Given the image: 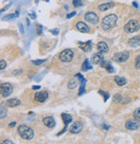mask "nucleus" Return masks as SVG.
Wrapping results in <instances>:
<instances>
[{"instance_id": "nucleus-1", "label": "nucleus", "mask_w": 140, "mask_h": 144, "mask_svg": "<svg viewBox=\"0 0 140 144\" xmlns=\"http://www.w3.org/2000/svg\"><path fill=\"white\" fill-rule=\"evenodd\" d=\"M117 21H118V17L116 15L114 14L108 15L102 19L101 28L104 30H109L116 25Z\"/></svg>"}, {"instance_id": "nucleus-2", "label": "nucleus", "mask_w": 140, "mask_h": 144, "mask_svg": "<svg viewBox=\"0 0 140 144\" xmlns=\"http://www.w3.org/2000/svg\"><path fill=\"white\" fill-rule=\"evenodd\" d=\"M18 134L24 140H31L34 137V131L31 128L26 126V125H20L17 129Z\"/></svg>"}, {"instance_id": "nucleus-3", "label": "nucleus", "mask_w": 140, "mask_h": 144, "mask_svg": "<svg viewBox=\"0 0 140 144\" xmlns=\"http://www.w3.org/2000/svg\"><path fill=\"white\" fill-rule=\"evenodd\" d=\"M139 28H140V24L138 21H136V20L129 21V22L125 25V27H124V30H125V32L128 34L135 33L139 30Z\"/></svg>"}, {"instance_id": "nucleus-4", "label": "nucleus", "mask_w": 140, "mask_h": 144, "mask_svg": "<svg viewBox=\"0 0 140 144\" xmlns=\"http://www.w3.org/2000/svg\"><path fill=\"white\" fill-rule=\"evenodd\" d=\"M129 56H130V54L127 51L119 52V53H116L115 54H113L112 61H114L115 62H118V63H122V62H125L127 61L129 59Z\"/></svg>"}, {"instance_id": "nucleus-5", "label": "nucleus", "mask_w": 140, "mask_h": 144, "mask_svg": "<svg viewBox=\"0 0 140 144\" xmlns=\"http://www.w3.org/2000/svg\"><path fill=\"white\" fill-rule=\"evenodd\" d=\"M60 60L62 62H69L74 58V53L71 49H65L63 50L59 55Z\"/></svg>"}, {"instance_id": "nucleus-6", "label": "nucleus", "mask_w": 140, "mask_h": 144, "mask_svg": "<svg viewBox=\"0 0 140 144\" xmlns=\"http://www.w3.org/2000/svg\"><path fill=\"white\" fill-rule=\"evenodd\" d=\"M0 91H1L2 96L4 98H7V97H9L12 93L13 89L10 84L4 83V84H1V85H0Z\"/></svg>"}, {"instance_id": "nucleus-7", "label": "nucleus", "mask_w": 140, "mask_h": 144, "mask_svg": "<svg viewBox=\"0 0 140 144\" xmlns=\"http://www.w3.org/2000/svg\"><path fill=\"white\" fill-rule=\"evenodd\" d=\"M91 62L94 65H99L100 64L101 66L105 65V61L103 58V55L101 53H96L92 55L91 57Z\"/></svg>"}, {"instance_id": "nucleus-8", "label": "nucleus", "mask_w": 140, "mask_h": 144, "mask_svg": "<svg viewBox=\"0 0 140 144\" xmlns=\"http://www.w3.org/2000/svg\"><path fill=\"white\" fill-rule=\"evenodd\" d=\"M85 20L88 23H92V24H97L99 23V17L94 12L90 11L85 15Z\"/></svg>"}, {"instance_id": "nucleus-9", "label": "nucleus", "mask_w": 140, "mask_h": 144, "mask_svg": "<svg viewBox=\"0 0 140 144\" xmlns=\"http://www.w3.org/2000/svg\"><path fill=\"white\" fill-rule=\"evenodd\" d=\"M49 97V94L46 91H40V92H36L35 94V100L36 102H40V103H43L46 101V99Z\"/></svg>"}, {"instance_id": "nucleus-10", "label": "nucleus", "mask_w": 140, "mask_h": 144, "mask_svg": "<svg viewBox=\"0 0 140 144\" xmlns=\"http://www.w3.org/2000/svg\"><path fill=\"white\" fill-rule=\"evenodd\" d=\"M125 128L130 130H137L139 128L138 121H133V120H130L125 123Z\"/></svg>"}, {"instance_id": "nucleus-11", "label": "nucleus", "mask_w": 140, "mask_h": 144, "mask_svg": "<svg viewBox=\"0 0 140 144\" xmlns=\"http://www.w3.org/2000/svg\"><path fill=\"white\" fill-rule=\"evenodd\" d=\"M82 130V125L80 122H75L70 128V132L72 134H78Z\"/></svg>"}, {"instance_id": "nucleus-12", "label": "nucleus", "mask_w": 140, "mask_h": 144, "mask_svg": "<svg viewBox=\"0 0 140 144\" xmlns=\"http://www.w3.org/2000/svg\"><path fill=\"white\" fill-rule=\"evenodd\" d=\"M97 50L99 53L105 54L107 53L108 50H109V48H108V45L104 41H99V43L97 44Z\"/></svg>"}, {"instance_id": "nucleus-13", "label": "nucleus", "mask_w": 140, "mask_h": 144, "mask_svg": "<svg viewBox=\"0 0 140 144\" xmlns=\"http://www.w3.org/2000/svg\"><path fill=\"white\" fill-rule=\"evenodd\" d=\"M79 48L84 52H89L92 49V41H88L86 42H79Z\"/></svg>"}, {"instance_id": "nucleus-14", "label": "nucleus", "mask_w": 140, "mask_h": 144, "mask_svg": "<svg viewBox=\"0 0 140 144\" xmlns=\"http://www.w3.org/2000/svg\"><path fill=\"white\" fill-rule=\"evenodd\" d=\"M115 6V4L113 2L110 3H105V4H101L98 6V9H99L100 11H105V10H108L110 9H112Z\"/></svg>"}, {"instance_id": "nucleus-15", "label": "nucleus", "mask_w": 140, "mask_h": 144, "mask_svg": "<svg viewBox=\"0 0 140 144\" xmlns=\"http://www.w3.org/2000/svg\"><path fill=\"white\" fill-rule=\"evenodd\" d=\"M76 28L81 31V32L82 33H88L89 32V28L88 26L85 23H82V22H79L76 23Z\"/></svg>"}, {"instance_id": "nucleus-16", "label": "nucleus", "mask_w": 140, "mask_h": 144, "mask_svg": "<svg viewBox=\"0 0 140 144\" xmlns=\"http://www.w3.org/2000/svg\"><path fill=\"white\" fill-rule=\"evenodd\" d=\"M129 45L132 48H137V47L140 46V36H134V37L131 38L128 41Z\"/></svg>"}, {"instance_id": "nucleus-17", "label": "nucleus", "mask_w": 140, "mask_h": 144, "mask_svg": "<svg viewBox=\"0 0 140 144\" xmlns=\"http://www.w3.org/2000/svg\"><path fill=\"white\" fill-rule=\"evenodd\" d=\"M43 122L44 125H46V126L49 128H53V127H55V120L51 117H44V118L43 119Z\"/></svg>"}, {"instance_id": "nucleus-18", "label": "nucleus", "mask_w": 140, "mask_h": 144, "mask_svg": "<svg viewBox=\"0 0 140 144\" xmlns=\"http://www.w3.org/2000/svg\"><path fill=\"white\" fill-rule=\"evenodd\" d=\"M20 104H21V101L19 99H17V98L9 99V100H7L6 103H5V104H6L8 107H17L18 105H20Z\"/></svg>"}, {"instance_id": "nucleus-19", "label": "nucleus", "mask_w": 140, "mask_h": 144, "mask_svg": "<svg viewBox=\"0 0 140 144\" xmlns=\"http://www.w3.org/2000/svg\"><path fill=\"white\" fill-rule=\"evenodd\" d=\"M62 121L64 122L65 125H68V124H70L71 122H72V117L70 116V115L68 114H66V113H62Z\"/></svg>"}, {"instance_id": "nucleus-20", "label": "nucleus", "mask_w": 140, "mask_h": 144, "mask_svg": "<svg viewBox=\"0 0 140 144\" xmlns=\"http://www.w3.org/2000/svg\"><path fill=\"white\" fill-rule=\"evenodd\" d=\"M114 80L116 81V83L118 84V85L119 86H122V85H125L126 84V80L125 78H122V77H118V76H116L114 78Z\"/></svg>"}, {"instance_id": "nucleus-21", "label": "nucleus", "mask_w": 140, "mask_h": 144, "mask_svg": "<svg viewBox=\"0 0 140 144\" xmlns=\"http://www.w3.org/2000/svg\"><path fill=\"white\" fill-rule=\"evenodd\" d=\"M92 68H93V67H92V66H91L90 61L86 59V61H84V63L82 64V70L83 71H88V70L92 69Z\"/></svg>"}, {"instance_id": "nucleus-22", "label": "nucleus", "mask_w": 140, "mask_h": 144, "mask_svg": "<svg viewBox=\"0 0 140 144\" xmlns=\"http://www.w3.org/2000/svg\"><path fill=\"white\" fill-rule=\"evenodd\" d=\"M81 88H80V91H79V95H82L83 92H85V84L86 82V80L85 78H82V80H81Z\"/></svg>"}, {"instance_id": "nucleus-23", "label": "nucleus", "mask_w": 140, "mask_h": 144, "mask_svg": "<svg viewBox=\"0 0 140 144\" xmlns=\"http://www.w3.org/2000/svg\"><path fill=\"white\" fill-rule=\"evenodd\" d=\"M133 117L135 118V120L140 122V107L138 109H136L133 112Z\"/></svg>"}, {"instance_id": "nucleus-24", "label": "nucleus", "mask_w": 140, "mask_h": 144, "mask_svg": "<svg viewBox=\"0 0 140 144\" xmlns=\"http://www.w3.org/2000/svg\"><path fill=\"white\" fill-rule=\"evenodd\" d=\"M135 67L137 69H140V54L138 56H137L135 60Z\"/></svg>"}, {"instance_id": "nucleus-25", "label": "nucleus", "mask_w": 140, "mask_h": 144, "mask_svg": "<svg viewBox=\"0 0 140 144\" xmlns=\"http://www.w3.org/2000/svg\"><path fill=\"white\" fill-rule=\"evenodd\" d=\"M45 61H46V60L43 59V60H36V61H32L31 62H32L34 65H36V66H38V65H41L42 63H43V62H45Z\"/></svg>"}, {"instance_id": "nucleus-26", "label": "nucleus", "mask_w": 140, "mask_h": 144, "mask_svg": "<svg viewBox=\"0 0 140 144\" xmlns=\"http://www.w3.org/2000/svg\"><path fill=\"white\" fill-rule=\"evenodd\" d=\"M76 85H77V82H76V80H71L69 82V84H68V87H69V89L75 88Z\"/></svg>"}, {"instance_id": "nucleus-27", "label": "nucleus", "mask_w": 140, "mask_h": 144, "mask_svg": "<svg viewBox=\"0 0 140 144\" xmlns=\"http://www.w3.org/2000/svg\"><path fill=\"white\" fill-rule=\"evenodd\" d=\"M73 4L75 7H79L82 4V1L81 0H73Z\"/></svg>"}, {"instance_id": "nucleus-28", "label": "nucleus", "mask_w": 140, "mask_h": 144, "mask_svg": "<svg viewBox=\"0 0 140 144\" xmlns=\"http://www.w3.org/2000/svg\"><path fill=\"white\" fill-rule=\"evenodd\" d=\"M105 68H106L108 73H113L114 72V68H113V67L110 64H107L106 66H105Z\"/></svg>"}, {"instance_id": "nucleus-29", "label": "nucleus", "mask_w": 140, "mask_h": 144, "mask_svg": "<svg viewBox=\"0 0 140 144\" xmlns=\"http://www.w3.org/2000/svg\"><path fill=\"white\" fill-rule=\"evenodd\" d=\"M122 99L123 98L119 95V94H117V95L114 96V98H113V100L115 102H122Z\"/></svg>"}, {"instance_id": "nucleus-30", "label": "nucleus", "mask_w": 140, "mask_h": 144, "mask_svg": "<svg viewBox=\"0 0 140 144\" xmlns=\"http://www.w3.org/2000/svg\"><path fill=\"white\" fill-rule=\"evenodd\" d=\"M18 16H19V12H18V11H16V13H15V14H11V15H7L6 17H4V18H5V19H8V17H18Z\"/></svg>"}, {"instance_id": "nucleus-31", "label": "nucleus", "mask_w": 140, "mask_h": 144, "mask_svg": "<svg viewBox=\"0 0 140 144\" xmlns=\"http://www.w3.org/2000/svg\"><path fill=\"white\" fill-rule=\"evenodd\" d=\"M99 92L100 94H101V95H103V96L105 97V98H104V100H105V101H106V99H107L108 98H109V94H108V93L104 92V91H99Z\"/></svg>"}, {"instance_id": "nucleus-32", "label": "nucleus", "mask_w": 140, "mask_h": 144, "mask_svg": "<svg viewBox=\"0 0 140 144\" xmlns=\"http://www.w3.org/2000/svg\"><path fill=\"white\" fill-rule=\"evenodd\" d=\"M0 63H1V69H4L5 67H6V62H5L4 60H1V61H0Z\"/></svg>"}, {"instance_id": "nucleus-33", "label": "nucleus", "mask_w": 140, "mask_h": 144, "mask_svg": "<svg viewBox=\"0 0 140 144\" xmlns=\"http://www.w3.org/2000/svg\"><path fill=\"white\" fill-rule=\"evenodd\" d=\"M75 15H76V12L75 11H73V12H71L70 14L67 15V18H68V19H69V18H71L72 17H74V16H75Z\"/></svg>"}, {"instance_id": "nucleus-34", "label": "nucleus", "mask_w": 140, "mask_h": 144, "mask_svg": "<svg viewBox=\"0 0 140 144\" xmlns=\"http://www.w3.org/2000/svg\"><path fill=\"white\" fill-rule=\"evenodd\" d=\"M52 34H54L55 35H59V30H57V28H55L54 30H51Z\"/></svg>"}, {"instance_id": "nucleus-35", "label": "nucleus", "mask_w": 140, "mask_h": 144, "mask_svg": "<svg viewBox=\"0 0 140 144\" xmlns=\"http://www.w3.org/2000/svg\"><path fill=\"white\" fill-rule=\"evenodd\" d=\"M22 73V70H16V71L13 72V74L14 75H19Z\"/></svg>"}, {"instance_id": "nucleus-36", "label": "nucleus", "mask_w": 140, "mask_h": 144, "mask_svg": "<svg viewBox=\"0 0 140 144\" xmlns=\"http://www.w3.org/2000/svg\"><path fill=\"white\" fill-rule=\"evenodd\" d=\"M19 28H20V32L21 33H22V34L24 33V30H23V26L22 23H21V24H19Z\"/></svg>"}, {"instance_id": "nucleus-37", "label": "nucleus", "mask_w": 140, "mask_h": 144, "mask_svg": "<svg viewBox=\"0 0 140 144\" xmlns=\"http://www.w3.org/2000/svg\"><path fill=\"white\" fill-rule=\"evenodd\" d=\"M30 17L32 18V19H36V16L35 14V12H32V13H30Z\"/></svg>"}, {"instance_id": "nucleus-38", "label": "nucleus", "mask_w": 140, "mask_h": 144, "mask_svg": "<svg viewBox=\"0 0 140 144\" xmlns=\"http://www.w3.org/2000/svg\"><path fill=\"white\" fill-rule=\"evenodd\" d=\"M2 143H4V144H10V143H13L11 141H10V140H5V141H4V142H3Z\"/></svg>"}, {"instance_id": "nucleus-39", "label": "nucleus", "mask_w": 140, "mask_h": 144, "mask_svg": "<svg viewBox=\"0 0 140 144\" xmlns=\"http://www.w3.org/2000/svg\"><path fill=\"white\" fill-rule=\"evenodd\" d=\"M40 87H41L40 85H34L32 87V89L33 90H37V89H40Z\"/></svg>"}, {"instance_id": "nucleus-40", "label": "nucleus", "mask_w": 140, "mask_h": 144, "mask_svg": "<svg viewBox=\"0 0 140 144\" xmlns=\"http://www.w3.org/2000/svg\"><path fill=\"white\" fill-rule=\"evenodd\" d=\"M16 125V122H13V123H10V124H9V127L10 128H12V127H14Z\"/></svg>"}, {"instance_id": "nucleus-41", "label": "nucleus", "mask_w": 140, "mask_h": 144, "mask_svg": "<svg viewBox=\"0 0 140 144\" xmlns=\"http://www.w3.org/2000/svg\"><path fill=\"white\" fill-rule=\"evenodd\" d=\"M9 7H10V4H8V5H7V7H5V8H4V9H3L1 12H3V11H4V10H6V9H8V8H9Z\"/></svg>"}, {"instance_id": "nucleus-42", "label": "nucleus", "mask_w": 140, "mask_h": 144, "mask_svg": "<svg viewBox=\"0 0 140 144\" xmlns=\"http://www.w3.org/2000/svg\"><path fill=\"white\" fill-rule=\"evenodd\" d=\"M133 5H134V6H135L136 8H138V4H137L136 2H133Z\"/></svg>"}]
</instances>
